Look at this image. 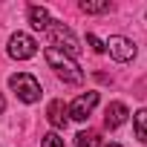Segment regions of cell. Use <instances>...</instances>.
<instances>
[{
	"instance_id": "obj_11",
	"label": "cell",
	"mask_w": 147,
	"mask_h": 147,
	"mask_svg": "<svg viewBox=\"0 0 147 147\" xmlns=\"http://www.w3.org/2000/svg\"><path fill=\"white\" fill-rule=\"evenodd\" d=\"M113 6H110V0H101V3H90V0H84L81 3V12H87V15H101V12H110Z\"/></svg>"
},
{
	"instance_id": "obj_3",
	"label": "cell",
	"mask_w": 147,
	"mask_h": 147,
	"mask_svg": "<svg viewBox=\"0 0 147 147\" xmlns=\"http://www.w3.org/2000/svg\"><path fill=\"white\" fill-rule=\"evenodd\" d=\"M35 52H38V43H35L29 35H23V32L12 35V40H9V55H12L15 61H29V58H35Z\"/></svg>"
},
{
	"instance_id": "obj_15",
	"label": "cell",
	"mask_w": 147,
	"mask_h": 147,
	"mask_svg": "<svg viewBox=\"0 0 147 147\" xmlns=\"http://www.w3.org/2000/svg\"><path fill=\"white\" fill-rule=\"evenodd\" d=\"M6 110V101H3V92H0V113H3Z\"/></svg>"
},
{
	"instance_id": "obj_7",
	"label": "cell",
	"mask_w": 147,
	"mask_h": 147,
	"mask_svg": "<svg viewBox=\"0 0 147 147\" xmlns=\"http://www.w3.org/2000/svg\"><path fill=\"white\" fill-rule=\"evenodd\" d=\"M46 118H49V124H52L55 130H63L66 121H69V107H66L63 101H52V104L46 107Z\"/></svg>"
},
{
	"instance_id": "obj_13",
	"label": "cell",
	"mask_w": 147,
	"mask_h": 147,
	"mask_svg": "<svg viewBox=\"0 0 147 147\" xmlns=\"http://www.w3.org/2000/svg\"><path fill=\"white\" fill-rule=\"evenodd\" d=\"M40 147H66V144H63V138H61L58 133H46V136L40 138Z\"/></svg>"
},
{
	"instance_id": "obj_1",
	"label": "cell",
	"mask_w": 147,
	"mask_h": 147,
	"mask_svg": "<svg viewBox=\"0 0 147 147\" xmlns=\"http://www.w3.org/2000/svg\"><path fill=\"white\" fill-rule=\"evenodd\" d=\"M43 55H46V63H49V66L58 72V75H61L66 84H81V81H84V72H81V66H78L75 61H72L69 55H63L58 46H49Z\"/></svg>"
},
{
	"instance_id": "obj_10",
	"label": "cell",
	"mask_w": 147,
	"mask_h": 147,
	"mask_svg": "<svg viewBox=\"0 0 147 147\" xmlns=\"http://www.w3.org/2000/svg\"><path fill=\"white\" fill-rule=\"evenodd\" d=\"M75 147H101V138H98L95 130H87V133L75 136Z\"/></svg>"
},
{
	"instance_id": "obj_12",
	"label": "cell",
	"mask_w": 147,
	"mask_h": 147,
	"mask_svg": "<svg viewBox=\"0 0 147 147\" xmlns=\"http://www.w3.org/2000/svg\"><path fill=\"white\" fill-rule=\"evenodd\" d=\"M136 136L147 144V110H138L136 113Z\"/></svg>"
},
{
	"instance_id": "obj_14",
	"label": "cell",
	"mask_w": 147,
	"mask_h": 147,
	"mask_svg": "<svg viewBox=\"0 0 147 147\" xmlns=\"http://www.w3.org/2000/svg\"><path fill=\"white\" fill-rule=\"evenodd\" d=\"M87 43H90V46H92L95 52H104V43H101V40L95 38V35H87Z\"/></svg>"
},
{
	"instance_id": "obj_16",
	"label": "cell",
	"mask_w": 147,
	"mask_h": 147,
	"mask_svg": "<svg viewBox=\"0 0 147 147\" xmlns=\"http://www.w3.org/2000/svg\"><path fill=\"white\" fill-rule=\"evenodd\" d=\"M107 147H121V144H107Z\"/></svg>"
},
{
	"instance_id": "obj_2",
	"label": "cell",
	"mask_w": 147,
	"mask_h": 147,
	"mask_svg": "<svg viewBox=\"0 0 147 147\" xmlns=\"http://www.w3.org/2000/svg\"><path fill=\"white\" fill-rule=\"evenodd\" d=\"M9 87L15 90V95L23 101V104H35L40 101V84L35 75H29V72H18V75L9 78Z\"/></svg>"
},
{
	"instance_id": "obj_5",
	"label": "cell",
	"mask_w": 147,
	"mask_h": 147,
	"mask_svg": "<svg viewBox=\"0 0 147 147\" xmlns=\"http://www.w3.org/2000/svg\"><path fill=\"white\" fill-rule=\"evenodd\" d=\"M95 104H98V92H92V90H90V92H84V95H78L75 101L69 104V115L75 118V121H87Z\"/></svg>"
},
{
	"instance_id": "obj_9",
	"label": "cell",
	"mask_w": 147,
	"mask_h": 147,
	"mask_svg": "<svg viewBox=\"0 0 147 147\" xmlns=\"http://www.w3.org/2000/svg\"><path fill=\"white\" fill-rule=\"evenodd\" d=\"M29 23H32L35 29H40V32H43V29H49L55 20L49 18V12H46L43 6H29Z\"/></svg>"
},
{
	"instance_id": "obj_6",
	"label": "cell",
	"mask_w": 147,
	"mask_h": 147,
	"mask_svg": "<svg viewBox=\"0 0 147 147\" xmlns=\"http://www.w3.org/2000/svg\"><path fill=\"white\" fill-rule=\"evenodd\" d=\"M49 35H52V40L55 43H61L63 49H66V55H78L81 52V46H78V40H75V35H72L66 26H61V23H52L49 29H46Z\"/></svg>"
},
{
	"instance_id": "obj_8",
	"label": "cell",
	"mask_w": 147,
	"mask_h": 147,
	"mask_svg": "<svg viewBox=\"0 0 147 147\" xmlns=\"http://www.w3.org/2000/svg\"><path fill=\"white\" fill-rule=\"evenodd\" d=\"M127 121V107L121 104V101H113L110 107H107V115H104V124L110 127V130H115V127H121Z\"/></svg>"
},
{
	"instance_id": "obj_4",
	"label": "cell",
	"mask_w": 147,
	"mask_h": 147,
	"mask_svg": "<svg viewBox=\"0 0 147 147\" xmlns=\"http://www.w3.org/2000/svg\"><path fill=\"white\" fill-rule=\"evenodd\" d=\"M104 49H110V55H113L118 63H127V61L136 58V46H133V40H130V38H121V35H113V38L104 43Z\"/></svg>"
}]
</instances>
